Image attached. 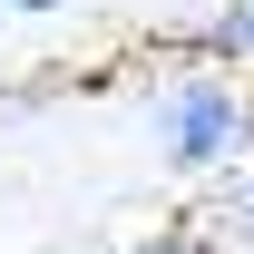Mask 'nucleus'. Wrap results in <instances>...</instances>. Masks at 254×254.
<instances>
[{"instance_id": "nucleus-3", "label": "nucleus", "mask_w": 254, "mask_h": 254, "mask_svg": "<svg viewBox=\"0 0 254 254\" xmlns=\"http://www.w3.org/2000/svg\"><path fill=\"white\" fill-rule=\"evenodd\" d=\"M147 254H205V245H195V235H157Z\"/></svg>"}, {"instance_id": "nucleus-2", "label": "nucleus", "mask_w": 254, "mask_h": 254, "mask_svg": "<svg viewBox=\"0 0 254 254\" xmlns=\"http://www.w3.org/2000/svg\"><path fill=\"white\" fill-rule=\"evenodd\" d=\"M215 39H225V59H254V0H235V10H225Z\"/></svg>"}, {"instance_id": "nucleus-1", "label": "nucleus", "mask_w": 254, "mask_h": 254, "mask_svg": "<svg viewBox=\"0 0 254 254\" xmlns=\"http://www.w3.org/2000/svg\"><path fill=\"white\" fill-rule=\"evenodd\" d=\"M166 147H176V166L235 157V147H245V98L225 88V78H186L176 108H166Z\"/></svg>"}, {"instance_id": "nucleus-4", "label": "nucleus", "mask_w": 254, "mask_h": 254, "mask_svg": "<svg viewBox=\"0 0 254 254\" xmlns=\"http://www.w3.org/2000/svg\"><path fill=\"white\" fill-rule=\"evenodd\" d=\"M10 10H49V0H10Z\"/></svg>"}]
</instances>
